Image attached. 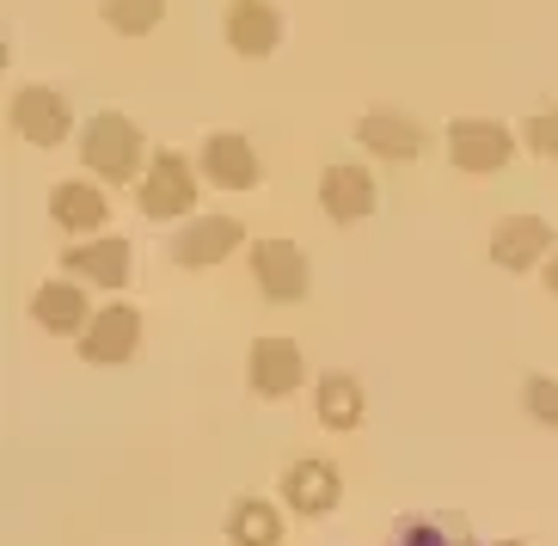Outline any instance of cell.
Segmentation results:
<instances>
[{"mask_svg": "<svg viewBox=\"0 0 558 546\" xmlns=\"http://www.w3.org/2000/svg\"><path fill=\"white\" fill-rule=\"evenodd\" d=\"M81 166L99 172V184H142V172H148L142 130H135L123 111H99L81 130Z\"/></svg>", "mask_w": 558, "mask_h": 546, "instance_id": "1", "label": "cell"}, {"mask_svg": "<svg viewBox=\"0 0 558 546\" xmlns=\"http://www.w3.org/2000/svg\"><path fill=\"white\" fill-rule=\"evenodd\" d=\"M197 166L184 160L179 148H160L148 160V172H142V184H135V209L148 221H184L191 209H197Z\"/></svg>", "mask_w": 558, "mask_h": 546, "instance_id": "2", "label": "cell"}, {"mask_svg": "<svg viewBox=\"0 0 558 546\" xmlns=\"http://www.w3.org/2000/svg\"><path fill=\"white\" fill-rule=\"evenodd\" d=\"M509 154H515V130L497 123V117H454V123H448V160H454L460 172H473V179L504 172Z\"/></svg>", "mask_w": 558, "mask_h": 546, "instance_id": "3", "label": "cell"}, {"mask_svg": "<svg viewBox=\"0 0 558 546\" xmlns=\"http://www.w3.org/2000/svg\"><path fill=\"white\" fill-rule=\"evenodd\" d=\"M252 277H258V295L277 307H295L313 289V265L295 240H252Z\"/></svg>", "mask_w": 558, "mask_h": 546, "instance_id": "4", "label": "cell"}, {"mask_svg": "<svg viewBox=\"0 0 558 546\" xmlns=\"http://www.w3.org/2000/svg\"><path fill=\"white\" fill-rule=\"evenodd\" d=\"M74 344H81V363H93V368L130 363L135 350H142V314H135L130 301H111V307L93 314V326H86Z\"/></svg>", "mask_w": 558, "mask_h": 546, "instance_id": "5", "label": "cell"}, {"mask_svg": "<svg viewBox=\"0 0 558 546\" xmlns=\"http://www.w3.org/2000/svg\"><path fill=\"white\" fill-rule=\"evenodd\" d=\"M13 130L32 142V148H62L68 130H74V105H68V93H56V86H19L13 93Z\"/></svg>", "mask_w": 558, "mask_h": 546, "instance_id": "6", "label": "cell"}, {"mask_svg": "<svg viewBox=\"0 0 558 546\" xmlns=\"http://www.w3.org/2000/svg\"><path fill=\"white\" fill-rule=\"evenodd\" d=\"M380 203V184L368 166L356 160H331L326 172H319V209H326L338 228H350V221H368Z\"/></svg>", "mask_w": 558, "mask_h": 546, "instance_id": "7", "label": "cell"}, {"mask_svg": "<svg viewBox=\"0 0 558 546\" xmlns=\"http://www.w3.org/2000/svg\"><path fill=\"white\" fill-rule=\"evenodd\" d=\"M240 240H246V228L233 216H184V228L172 233V265L209 270V265H221V258H233Z\"/></svg>", "mask_w": 558, "mask_h": 546, "instance_id": "8", "label": "cell"}, {"mask_svg": "<svg viewBox=\"0 0 558 546\" xmlns=\"http://www.w3.org/2000/svg\"><path fill=\"white\" fill-rule=\"evenodd\" d=\"M130 265L135 252L123 233H93V240H74V246L62 252V270L74 282H99V289H123L130 282Z\"/></svg>", "mask_w": 558, "mask_h": 546, "instance_id": "9", "label": "cell"}, {"mask_svg": "<svg viewBox=\"0 0 558 546\" xmlns=\"http://www.w3.org/2000/svg\"><path fill=\"white\" fill-rule=\"evenodd\" d=\"M197 166H203V184H215V191H258V179H264L258 148L233 130H215L209 142H203Z\"/></svg>", "mask_w": 558, "mask_h": 546, "instance_id": "10", "label": "cell"}, {"mask_svg": "<svg viewBox=\"0 0 558 546\" xmlns=\"http://www.w3.org/2000/svg\"><path fill=\"white\" fill-rule=\"evenodd\" d=\"M553 221L546 216H504L492 228V265L497 270H534L553 258Z\"/></svg>", "mask_w": 558, "mask_h": 546, "instance_id": "11", "label": "cell"}, {"mask_svg": "<svg viewBox=\"0 0 558 546\" xmlns=\"http://www.w3.org/2000/svg\"><path fill=\"white\" fill-rule=\"evenodd\" d=\"M221 32H228V50L258 62L282 44V13L270 0H228V13H221Z\"/></svg>", "mask_w": 558, "mask_h": 546, "instance_id": "12", "label": "cell"}, {"mask_svg": "<svg viewBox=\"0 0 558 546\" xmlns=\"http://www.w3.org/2000/svg\"><path fill=\"white\" fill-rule=\"evenodd\" d=\"M307 381V356L295 338H258L252 344V393L258 399H289Z\"/></svg>", "mask_w": 558, "mask_h": 546, "instance_id": "13", "label": "cell"}, {"mask_svg": "<svg viewBox=\"0 0 558 546\" xmlns=\"http://www.w3.org/2000/svg\"><path fill=\"white\" fill-rule=\"evenodd\" d=\"M338 497H344V473L331 461H295L289 473H282V510H295V515H326L338 510Z\"/></svg>", "mask_w": 558, "mask_h": 546, "instance_id": "14", "label": "cell"}, {"mask_svg": "<svg viewBox=\"0 0 558 546\" xmlns=\"http://www.w3.org/2000/svg\"><path fill=\"white\" fill-rule=\"evenodd\" d=\"M32 319L50 338H81L93 326V301H86V282H44L32 295Z\"/></svg>", "mask_w": 558, "mask_h": 546, "instance_id": "15", "label": "cell"}, {"mask_svg": "<svg viewBox=\"0 0 558 546\" xmlns=\"http://www.w3.org/2000/svg\"><path fill=\"white\" fill-rule=\"evenodd\" d=\"M50 216L68 233H99V228H111V197L93 179H62L50 191Z\"/></svg>", "mask_w": 558, "mask_h": 546, "instance_id": "16", "label": "cell"}, {"mask_svg": "<svg viewBox=\"0 0 558 546\" xmlns=\"http://www.w3.org/2000/svg\"><path fill=\"white\" fill-rule=\"evenodd\" d=\"M356 142L375 154V160H417V154H424V130H417L405 111H368L356 123Z\"/></svg>", "mask_w": 558, "mask_h": 546, "instance_id": "17", "label": "cell"}, {"mask_svg": "<svg viewBox=\"0 0 558 546\" xmlns=\"http://www.w3.org/2000/svg\"><path fill=\"white\" fill-rule=\"evenodd\" d=\"M313 412H319L326 430H356L362 412H368V393H362L356 375L331 368V375H319V387H313Z\"/></svg>", "mask_w": 558, "mask_h": 546, "instance_id": "18", "label": "cell"}, {"mask_svg": "<svg viewBox=\"0 0 558 546\" xmlns=\"http://www.w3.org/2000/svg\"><path fill=\"white\" fill-rule=\"evenodd\" d=\"M228 546H282V510L264 497H233L228 503Z\"/></svg>", "mask_w": 558, "mask_h": 546, "instance_id": "19", "label": "cell"}, {"mask_svg": "<svg viewBox=\"0 0 558 546\" xmlns=\"http://www.w3.org/2000/svg\"><path fill=\"white\" fill-rule=\"evenodd\" d=\"M99 13H105V25H111V32H123V37H148L154 25L166 19V0H105Z\"/></svg>", "mask_w": 558, "mask_h": 546, "instance_id": "20", "label": "cell"}, {"mask_svg": "<svg viewBox=\"0 0 558 546\" xmlns=\"http://www.w3.org/2000/svg\"><path fill=\"white\" fill-rule=\"evenodd\" d=\"M460 541H466V534H460L454 515H442V522H436V515H411L393 546H460Z\"/></svg>", "mask_w": 558, "mask_h": 546, "instance_id": "21", "label": "cell"}, {"mask_svg": "<svg viewBox=\"0 0 558 546\" xmlns=\"http://www.w3.org/2000/svg\"><path fill=\"white\" fill-rule=\"evenodd\" d=\"M522 405H527L534 424L558 430V381H553V375H527V381H522Z\"/></svg>", "mask_w": 558, "mask_h": 546, "instance_id": "22", "label": "cell"}, {"mask_svg": "<svg viewBox=\"0 0 558 546\" xmlns=\"http://www.w3.org/2000/svg\"><path fill=\"white\" fill-rule=\"evenodd\" d=\"M522 142L541 154V160H558V105H546V111L527 117V123H522Z\"/></svg>", "mask_w": 558, "mask_h": 546, "instance_id": "23", "label": "cell"}, {"mask_svg": "<svg viewBox=\"0 0 558 546\" xmlns=\"http://www.w3.org/2000/svg\"><path fill=\"white\" fill-rule=\"evenodd\" d=\"M546 289H553V295H558V252H553V258H546Z\"/></svg>", "mask_w": 558, "mask_h": 546, "instance_id": "24", "label": "cell"}, {"mask_svg": "<svg viewBox=\"0 0 558 546\" xmlns=\"http://www.w3.org/2000/svg\"><path fill=\"white\" fill-rule=\"evenodd\" d=\"M497 546H522V541H497Z\"/></svg>", "mask_w": 558, "mask_h": 546, "instance_id": "25", "label": "cell"}, {"mask_svg": "<svg viewBox=\"0 0 558 546\" xmlns=\"http://www.w3.org/2000/svg\"><path fill=\"white\" fill-rule=\"evenodd\" d=\"M460 546H473V541H460Z\"/></svg>", "mask_w": 558, "mask_h": 546, "instance_id": "26", "label": "cell"}]
</instances>
